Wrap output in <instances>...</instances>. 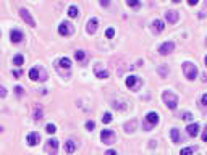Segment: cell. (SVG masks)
I'll return each instance as SVG.
<instances>
[{
	"label": "cell",
	"instance_id": "obj_35",
	"mask_svg": "<svg viewBox=\"0 0 207 155\" xmlns=\"http://www.w3.org/2000/svg\"><path fill=\"white\" fill-rule=\"evenodd\" d=\"M7 95V89L3 87V86H0V99H2V97H5Z\"/></svg>",
	"mask_w": 207,
	"mask_h": 155
},
{
	"label": "cell",
	"instance_id": "obj_16",
	"mask_svg": "<svg viewBox=\"0 0 207 155\" xmlns=\"http://www.w3.org/2000/svg\"><path fill=\"white\" fill-rule=\"evenodd\" d=\"M97 24H99V21H97V18H91L88 21V28H86V31H88V34H94L97 31Z\"/></svg>",
	"mask_w": 207,
	"mask_h": 155
},
{
	"label": "cell",
	"instance_id": "obj_12",
	"mask_svg": "<svg viewBox=\"0 0 207 155\" xmlns=\"http://www.w3.org/2000/svg\"><path fill=\"white\" fill-rule=\"evenodd\" d=\"M178 18H180V13L175 10H168V11H165V20L170 23V24H175V23L178 21Z\"/></svg>",
	"mask_w": 207,
	"mask_h": 155
},
{
	"label": "cell",
	"instance_id": "obj_11",
	"mask_svg": "<svg viewBox=\"0 0 207 155\" xmlns=\"http://www.w3.org/2000/svg\"><path fill=\"white\" fill-rule=\"evenodd\" d=\"M20 15H21L23 21H26V23H28V26H31V28H34V26H36V21L32 20L31 13H29V11H28L26 8H21V10H20Z\"/></svg>",
	"mask_w": 207,
	"mask_h": 155
},
{
	"label": "cell",
	"instance_id": "obj_44",
	"mask_svg": "<svg viewBox=\"0 0 207 155\" xmlns=\"http://www.w3.org/2000/svg\"><path fill=\"white\" fill-rule=\"evenodd\" d=\"M205 65H207V55H205Z\"/></svg>",
	"mask_w": 207,
	"mask_h": 155
},
{
	"label": "cell",
	"instance_id": "obj_31",
	"mask_svg": "<svg viewBox=\"0 0 207 155\" xmlns=\"http://www.w3.org/2000/svg\"><path fill=\"white\" fill-rule=\"evenodd\" d=\"M126 5H128V7H133V8H137L141 3L137 2V0H128V2H126Z\"/></svg>",
	"mask_w": 207,
	"mask_h": 155
},
{
	"label": "cell",
	"instance_id": "obj_22",
	"mask_svg": "<svg viewBox=\"0 0 207 155\" xmlns=\"http://www.w3.org/2000/svg\"><path fill=\"white\" fill-rule=\"evenodd\" d=\"M78 13H79V10H78L76 5H71V7L68 8V16H70V18H76Z\"/></svg>",
	"mask_w": 207,
	"mask_h": 155
},
{
	"label": "cell",
	"instance_id": "obj_9",
	"mask_svg": "<svg viewBox=\"0 0 207 155\" xmlns=\"http://www.w3.org/2000/svg\"><path fill=\"white\" fill-rule=\"evenodd\" d=\"M45 152L49 155H57L58 152V141L57 139H49L47 144H45Z\"/></svg>",
	"mask_w": 207,
	"mask_h": 155
},
{
	"label": "cell",
	"instance_id": "obj_36",
	"mask_svg": "<svg viewBox=\"0 0 207 155\" xmlns=\"http://www.w3.org/2000/svg\"><path fill=\"white\" fill-rule=\"evenodd\" d=\"M15 92H16V95H23V87L16 86V87H15Z\"/></svg>",
	"mask_w": 207,
	"mask_h": 155
},
{
	"label": "cell",
	"instance_id": "obj_8",
	"mask_svg": "<svg viewBox=\"0 0 207 155\" xmlns=\"http://www.w3.org/2000/svg\"><path fill=\"white\" fill-rule=\"evenodd\" d=\"M74 32V28L70 21H62L60 26H58V34L60 36H65V37H70L71 34Z\"/></svg>",
	"mask_w": 207,
	"mask_h": 155
},
{
	"label": "cell",
	"instance_id": "obj_18",
	"mask_svg": "<svg viewBox=\"0 0 207 155\" xmlns=\"http://www.w3.org/2000/svg\"><path fill=\"white\" fill-rule=\"evenodd\" d=\"M152 26H154V31H155V32H162V31L165 29V23H164L162 20H155V21L152 23Z\"/></svg>",
	"mask_w": 207,
	"mask_h": 155
},
{
	"label": "cell",
	"instance_id": "obj_43",
	"mask_svg": "<svg viewBox=\"0 0 207 155\" xmlns=\"http://www.w3.org/2000/svg\"><path fill=\"white\" fill-rule=\"evenodd\" d=\"M202 81H204V83H207V74H202Z\"/></svg>",
	"mask_w": 207,
	"mask_h": 155
},
{
	"label": "cell",
	"instance_id": "obj_1",
	"mask_svg": "<svg viewBox=\"0 0 207 155\" xmlns=\"http://www.w3.org/2000/svg\"><path fill=\"white\" fill-rule=\"evenodd\" d=\"M55 68H57V71L60 73V76L68 78L70 76V71H71V60L68 58V57H62L60 60L55 61Z\"/></svg>",
	"mask_w": 207,
	"mask_h": 155
},
{
	"label": "cell",
	"instance_id": "obj_28",
	"mask_svg": "<svg viewBox=\"0 0 207 155\" xmlns=\"http://www.w3.org/2000/svg\"><path fill=\"white\" fill-rule=\"evenodd\" d=\"M112 121V113H104V116H102V123L104 124H108V123H110Z\"/></svg>",
	"mask_w": 207,
	"mask_h": 155
},
{
	"label": "cell",
	"instance_id": "obj_23",
	"mask_svg": "<svg viewBox=\"0 0 207 155\" xmlns=\"http://www.w3.org/2000/svg\"><path fill=\"white\" fill-rule=\"evenodd\" d=\"M170 134H171V141H173L175 144H178V142H180V133H178V129L176 128H171Z\"/></svg>",
	"mask_w": 207,
	"mask_h": 155
},
{
	"label": "cell",
	"instance_id": "obj_26",
	"mask_svg": "<svg viewBox=\"0 0 207 155\" xmlns=\"http://www.w3.org/2000/svg\"><path fill=\"white\" fill-rule=\"evenodd\" d=\"M112 107L115 108V110H125V108H126V103H125V102H117V100H115V102L112 103Z\"/></svg>",
	"mask_w": 207,
	"mask_h": 155
},
{
	"label": "cell",
	"instance_id": "obj_10",
	"mask_svg": "<svg viewBox=\"0 0 207 155\" xmlns=\"http://www.w3.org/2000/svg\"><path fill=\"white\" fill-rule=\"evenodd\" d=\"M173 50H175V44L171 42V41H167V42H164V44L159 47V54H160V55H168V54H171Z\"/></svg>",
	"mask_w": 207,
	"mask_h": 155
},
{
	"label": "cell",
	"instance_id": "obj_19",
	"mask_svg": "<svg viewBox=\"0 0 207 155\" xmlns=\"http://www.w3.org/2000/svg\"><path fill=\"white\" fill-rule=\"evenodd\" d=\"M65 150H66V153H73L74 150H76V144H74V141H66L65 142Z\"/></svg>",
	"mask_w": 207,
	"mask_h": 155
},
{
	"label": "cell",
	"instance_id": "obj_38",
	"mask_svg": "<svg viewBox=\"0 0 207 155\" xmlns=\"http://www.w3.org/2000/svg\"><path fill=\"white\" fill-rule=\"evenodd\" d=\"M202 141H204V142H207V128L204 129V133H202Z\"/></svg>",
	"mask_w": 207,
	"mask_h": 155
},
{
	"label": "cell",
	"instance_id": "obj_5",
	"mask_svg": "<svg viewBox=\"0 0 207 155\" xmlns=\"http://www.w3.org/2000/svg\"><path fill=\"white\" fill-rule=\"evenodd\" d=\"M126 86L130 87V90H139V87L142 86V79L139 78V76H136V74H130L128 78H126Z\"/></svg>",
	"mask_w": 207,
	"mask_h": 155
},
{
	"label": "cell",
	"instance_id": "obj_33",
	"mask_svg": "<svg viewBox=\"0 0 207 155\" xmlns=\"http://www.w3.org/2000/svg\"><path fill=\"white\" fill-rule=\"evenodd\" d=\"M105 36H107L108 39H112V37L115 36V29H113V28H108V29H107V32H105Z\"/></svg>",
	"mask_w": 207,
	"mask_h": 155
},
{
	"label": "cell",
	"instance_id": "obj_42",
	"mask_svg": "<svg viewBox=\"0 0 207 155\" xmlns=\"http://www.w3.org/2000/svg\"><path fill=\"white\" fill-rule=\"evenodd\" d=\"M20 74H21V71H13V76H15V78H18Z\"/></svg>",
	"mask_w": 207,
	"mask_h": 155
},
{
	"label": "cell",
	"instance_id": "obj_21",
	"mask_svg": "<svg viewBox=\"0 0 207 155\" xmlns=\"http://www.w3.org/2000/svg\"><path fill=\"white\" fill-rule=\"evenodd\" d=\"M23 63H24V57H23L21 54H18V55L13 57V65H15V66H21Z\"/></svg>",
	"mask_w": 207,
	"mask_h": 155
},
{
	"label": "cell",
	"instance_id": "obj_2",
	"mask_svg": "<svg viewBox=\"0 0 207 155\" xmlns=\"http://www.w3.org/2000/svg\"><path fill=\"white\" fill-rule=\"evenodd\" d=\"M183 73H185L186 79L194 81L196 76H198V66L194 65V63H191V61H185L183 63Z\"/></svg>",
	"mask_w": 207,
	"mask_h": 155
},
{
	"label": "cell",
	"instance_id": "obj_13",
	"mask_svg": "<svg viewBox=\"0 0 207 155\" xmlns=\"http://www.w3.org/2000/svg\"><path fill=\"white\" fill-rule=\"evenodd\" d=\"M186 133H188V136L196 137V136L199 134V124H198V123H191V124H188V126H186Z\"/></svg>",
	"mask_w": 207,
	"mask_h": 155
},
{
	"label": "cell",
	"instance_id": "obj_17",
	"mask_svg": "<svg viewBox=\"0 0 207 155\" xmlns=\"http://www.w3.org/2000/svg\"><path fill=\"white\" fill-rule=\"evenodd\" d=\"M94 73H96V76L99 78V79H107L108 78V71L104 70V68H100L99 65L94 66Z\"/></svg>",
	"mask_w": 207,
	"mask_h": 155
},
{
	"label": "cell",
	"instance_id": "obj_25",
	"mask_svg": "<svg viewBox=\"0 0 207 155\" xmlns=\"http://www.w3.org/2000/svg\"><path fill=\"white\" fill-rule=\"evenodd\" d=\"M157 71H159V74H160L162 78H165L167 74H168V71H170V70H168V66H167V65H160Z\"/></svg>",
	"mask_w": 207,
	"mask_h": 155
},
{
	"label": "cell",
	"instance_id": "obj_27",
	"mask_svg": "<svg viewBox=\"0 0 207 155\" xmlns=\"http://www.w3.org/2000/svg\"><path fill=\"white\" fill-rule=\"evenodd\" d=\"M194 152H196V147H186L180 152V155H194Z\"/></svg>",
	"mask_w": 207,
	"mask_h": 155
},
{
	"label": "cell",
	"instance_id": "obj_37",
	"mask_svg": "<svg viewBox=\"0 0 207 155\" xmlns=\"http://www.w3.org/2000/svg\"><path fill=\"white\" fill-rule=\"evenodd\" d=\"M202 105H204V107H207V94H204V95H202Z\"/></svg>",
	"mask_w": 207,
	"mask_h": 155
},
{
	"label": "cell",
	"instance_id": "obj_7",
	"mask_svg": "<svg viewBox=\"0 0 207 155\" xmlns=\"http://www.w3.org/2000/svg\"><path fill=\"white\" fill-rule=\"evenodd\" d=\"M159 123V113L155 112H149L146 115V121H144V129L146 131H151L155 124Z\"/></svg>",
	"mask_w": 207,
	"mask_h": 155
},
{
	"label": "cell",
	"instance_id": "obj_24",
	"mask_svg": "<svg viewBox=\"0 0 207 155\" xmlns=\"http://www.w3.org/2000/svg\"><path fill=\"white\" fill-rule=\"evenodd\" d=\"M74 58H76L78 61H84L86 60V52L84 50H76L74 52Z\"/></svg>",
	"mask_w": 207,
	"mask_h": 155
},
{
	"label": "cell",
	"instance_id": "obj_30",
	"mask_svg": "<svg viewBox=\"0 0 207 155\" xmlns=\"http://www.w3.org/2000/svg\"><path fill=\"white\" fill-rule=\"evenodd\" d=\"M45 131H47L49 134H54L55 131H57V126H55V124H52V123H49L47 126H45Z\"/></svg>",
	"mask_w": 207,
	"mask_h": 155
},
{
	"label": "cell",
	"instance_id": "obj_20",
	"mask_svg": "<svg viewBox=\"0 0 207 155\" xmlns=\"http://www.w3.org/2000/svg\"><path fill=\"white\" fill-rule=\"evenodd\" d=\"M136 124H137L136 120H131L130 123H126V124H125V131H126V133H133V131L136 129Z\"/></svg>",
	"mask_w": 207,
	"mask_h": 155
},
{
	"label": "cell",
	"instance_id": "obj_40",
	"mask_svg": "<svg viewBox=\"0 0 207 155\" xmlns=\"http://www.w3.org/2000/svg\"><path fill=\"white\" fill-rule=\"evenodd\" d=\"M105 155H117V152H115V150H107Z\"/></svg>",
	"mask_w": 207,
	"mask_h": 155
},
{
	"label": "cell",
	"instance_id": "obj_39",
	"mask_svg": "<svg viewBox=\"0 0 207 155\" xmlns=\"http://www.w3.org/2000/svg\"><path fill=\"white\" fill-rule=\"evenodd\" d=\"M107 5H108L107 0H100V7H107Z\"/></svg>",
	"mask_w": 207,
	"mask_h": 155
},
{
	"label": "cell",
	"instance_id": "obj_6",
	"mask_svg": "<svg viewBox=\"0 0 207 155\" xmlns=\"http://www.w3.org/2000/svg\"><path fill=\"white\" fill-rule=\"evenodd\" d=\"M100 141L107 146H112V144H115V141H117V134H115V131H112V129H102Z\"/></svg>",
	"mask_w": 207,
	"mask_h": 155
},
{
	"label": "cell",
	"instance_id": "obj_45",
	"mask_svg": "<svg viewBox=\"0 0 207 155\" xmlns=\"http://www.w3.org/2000/svg\"><path fill=\"white\" fill-rule=\"evenodd\" d=\"M0 36H2V34H0Z\"/></svg>",
	"mask_w": 207,
	"mask_h": 155
},
{
	"label": "cell",
	"instance_id": "obj_32",
	"mask_svg": "<svg viewBox=\"0 0 207 155\" xmlns=\"http://www.w3.org/2000/svg\"><path fill=\"white\" fill-rule=\"evenodd\" d=\"M183 120H185V121H193V115L189 113V112H185L183 113V116H181Z\"/></svg>",
	"mask_w": 207,
	"mask_h": 155
},
{
	"label": "cell",
	"instance_id": "obj_29",
	"mask_svg": "<svg viewBox=\"0 0 207 155\" xmlns=\"http://www.w3.org/2000/svg\"><path fill=\"white\" fill-rule=\"evenodd\" d=\"M42 108H36V112H34V120L39 121V120H42Z\"/></svg>",
	"mask_w": 207,
	"mask_h": 155
},
{
	"label": "cell",
	"instance_id": "obj_15",
	"mask_svg": "<svg viewBox=\"0 0 207 155\" xmlns=\"http://www.w3.org/2000/svg\"><path fill=\"white\" fill-rule=\"evenodd\" d=\"M10 37H11V42H13V44H20V42L23 41V37H24V36H23V32H21V31L13 29V31L10 32Z\"/></svg>",
	"mask_w": 207,
	"mask_h": 155
},
{
	"label": "cell",
	"instance_id": "obj_3",
	"mask_svg": "<svg viewBox=\"0 0 207 155\" xmlns=\"http://www.w3.org/2000/svg\"><path fill=\"white\" fill-rule=\"evenodd\" d=\"M29 78L32 79V81H47V73L44 71V68L41 66H34L31 68V71H29Z\"/></svg>",
	"mask_w": 207,
	"mask_h": 155
},
{
	"label": "cell",
	"instance_id": "obj_34",
	"mask_svg": "<svg viewBox=\"0 0 207 155\" xmlns=\"http://www.w3.org/2000/svg\"><path fill=\"white\" fill-rule=\"evenodd\" d=\"M96 128V123L94 121H88V123H86V129H88V131H92Z\"/></svg>",
	"mask_w": 207,
	"mask_h": 155
},
{
	"label": "cell",
	"instance_id": "obj_14",
	"mask_svg": "<svg viewBox=\"0 0 207 155\" xmlns=\"http://www.w3.org/2000/svg\"><path fill=\"white\" fill-rule=\"evenodd\" d=\"M28 144H29L31 147H34V146H37L39 144V141H41V134L39 133H31L29 136H28Z\"/></svg>",
	"mask_w": 207,
	"mask_h": 155
},
{
	"label": "cell",
	"instance_id": "obj_41",
	"mask_svg": "<svg viewBox=\"0 0 207 155\" xmlns=\"http://www.w3.org/2000/svg\"><path fill=\"white\" fill-rule=\"evenodd\" d=\"M188 3H189V5H191V7H193V5H198V0H189Z\"/></svg>",
	"mask_w": 207,
	"mask_h": 155
},
{
	"label": "cell",
	"instance_id": "obj_4",
	"mask_svg": "<svg viewBox=\"0 0 207 155\" xmlns=\"http://www.w3.org/2000/svg\"><path fill=\"white\" fill-rule=\"evenodd\" d=\"M162 99L165 102V105L170 108V110H175L176 105H178V97L173 94V92H170V90H165V92L162 94Z\"/></svg>",
	"mask_w": 207,
	"mask_h": 155
}]
</instances>
